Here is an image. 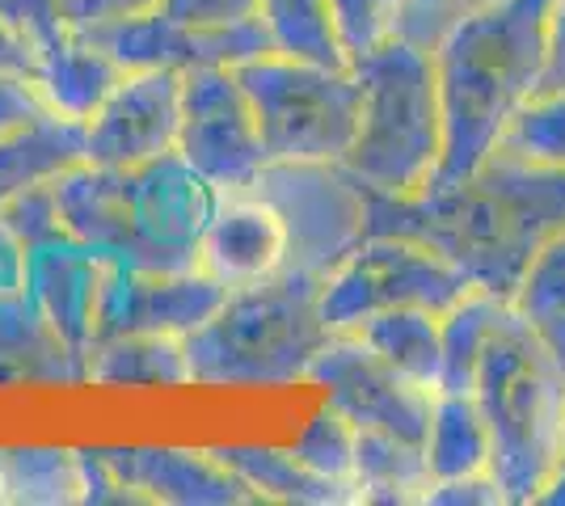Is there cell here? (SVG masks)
I'll use <instances>...</instances> for the list:
<instances>
[{"mask_svg":"<svg viewBox=\"0 0 565 506\" xmlns=\"http://www.w3.org/2000/svg\"><path fill=\"white\" fill-rule=\"evenodd\" d=\"M367 233H393L439 249L477 288L515 300L527 266L565 233V169L494 148L456 186L367 203Z\"/></svg>","mask_w":565,"mask_h":506,"instance_id":"6da1fadb","label":"cell"},{"mask_svg":"<svg viewBox=\"0 0 565 506\" xmlns=\"http://www.w3.org/2000/svg\"><path fill=\"white\" fill-rule=\"evenodd\" d=\"M553 0H486L435 43L444 97V165L430 186H456L498 148L502 127L541 89ZM426 186V191H430Z\"/></svg>","mask_w":565,"mask_h":506,"instance_id":"7a4b0ae2","label":"cell"},{"mask_svg":"<svg viewBox=\"0 0 565 506\" xmlns=\"http://www.w3.org/2000/svg\"><path fill=\"white\" fill-rule=\"evenodd\" d=\"M55 198L64 233L97 249L106 262L199 270V241L220 191L169 152L131 169L81 161L55 177Z\"/></svg>","mask_w":565,"mask_h":506,"instance_id":"3957f363","label":"cell"},{"mask_svg":"<svg viewBox=\"0 0 565 506\" xmlns=\"http://www.w3.org/2000/svg\"><path fill=\"white\" fill-rule=\"evenodd\" d=\"M472 397L490 427V477L507 503H536L565 460V367L515 304L481 351Z\"/></svg>","mask_w":565,"mask_h":506,"instance_id":"277c9868","label":"cell"},{"mask_svg":"<svg viewBox=\"0 0 565 506\" xmlns=\"http://www.w3.org/2000/svg\"><path fill=\"white\" fill-rule=\"evenodd\" d=\"M359 131L342 165L380 198L423 194L444 165V97L435 51L414 39L354 55Z\"/></svg>","mask_w":565,"mask_h":506,"instance_id":"5b68a950","label":"cell"},{"mask_svg":"<svg viewBox=\"0 0 565 506\" xmlns=\"http://www.w3.org/2000/svg\"><path fill=\"white\" fill-rule=\"evenodd\" d=\"M321 283L279 270L254 288L228 291L224 309L186 334L190 388H287L308 380L317 351L330 342L321 321Z\"/></svg>","mask_w":565,"mask_h":506,"instance_id":"8992f818","label":"cell"},{"mask_svg":"<svg viewBox=\"0 0 565 506\" xmlns=\"http://www.w3.org/2000/svg\"><path fill=\"white\" fill-rule=\"evenodd\" d=\"M270 161H347L359 131V80L351 68L308 64L279 51L241 64Z\"/></svg>","mask_w":565,"mask_h":506,"instance_id":"52a82bcc","label":"cell"},{"mask_svg":"<svg viewBox=\"0 0 565 506\" xmlns=\"http://www.w3.org/2000/svg\"><path fill=\"white\" fill-rule=\"evenodd\" d=\"M477 288L439 249L393 233H367L363 245L321 283V321L330 330H354L388 309L448 313Z\"/></svg>","mask_w":565,"mask_h":506,"instance_id":"ba28073f","label":"cell"},{"mask_svg":"<svg viewBox=\"0 0 565 506\" xmlns=\"http://www.w3.org/2000/svg\"><path fill=\"white\" fill-rule=\"evenodd\" d=\"M254 191L279 212L287 228V266L330 279L367 237L372 194L338 161H266Z\"/></svg>","mask_w":565,"mask_h":506,"instance_id":"9c48e42d","label":"cell"},{"mask_svg":"<svg viewBox=\"0 0 565 506\" xmlns=\"http://www.w3.org/2000/svg\"><path fill=\"white\" fill-rule=\"evenodd\" d=\"M178 157L215 191L254 186L266 169L258 115L236 68H199L182 76V136Z\"/></svg>","mask_w":565,"mask_h":506,"instance_id":"30bf717a","label":"cell"},{"mask_svg":"<svg viewBox=\"0 0 565 506\" xmlns=\"http://www.w3.org/2000/svg\"><path fill=\"white\" fill-rule=\"evenodd\" d=\"M308 385L326 388V401H333L359 431H384L409 443H426L439 397L435 388L414 385L388 367L354 330H333L308 367Z\"/></svg>","mask_w":565,"mask_h":506,"instance_id":"8fae6325","label":"cell"},{"mask_svg":"<svg viewBox=\"0 0 565 506\" xmlns=\"http://www.w3.org/2000/svg\"><path fill=\"white\" fill-rule=\"evenodd\" d=\"M102 51H110L122 73H143V68H173V73H199V68H241L275 51V39L262 18L241 25H220V30H194L166 18L161 9H148L136 18L102 22L94 30H76Z\"/></svg>","mask_w":565,"mask_h":506,"instance_id":"7c38bea8","label":"cell"},{"mask_svg":"<svg viewBox=\"0 0 565 506\" xmlns=\"http://www.w3.org/2000/svg\"><path fill=\"white\" fill-rule=\"evenodd\" d=\"M228 300L207 270H140L110 262L97 300V337L115 334H194Z\"/></svg>","mask_w":565,"mask_h":506,"instance_id":"4fadbf2b","label":"cell"},{"mask_svg":"<svg viewBox=\"0 0 565 506\" xmlns=\"http://www.w3.org/2000/svg\"><path fill=\"white\" fill-rule=\"evenodd\" d=\"M182 76L186 73H173V68H143V73L122 76L115 94L85 122V161L131 169L178 152Z\"/></svg>","mask_w":565,"mask_h":506,"instance_id":"5bb4252c","label":"cell"},{"mask_svg":"<svg viewBox=\"0 0 565 506\" xmlns=\"http://www.w3.org/2000/svg\"><path fill=\"white\" fill-rule=\"evenodd\" d=\"M287 266V228L254 186L220 191L199 241V270L228 291L275 279Z\"/></svg>","mask_w":565,"mask_h":506,"instance_id":"9a60e30c","label":"cell"},{"mask_svg":"<svg viewBox=\"0 0 565 506\" xmlns=\"http://www.w3.org/2000/svg\"><path fill=\"white\" fill-rule=\"evenodd\" d=\"M110 262L76 241L72 233L25 245V295L39 304V313L51 321V330L89 355L97 330V300L106 283Z\"/></svg>","mask_w":565,"mask_h":506,"instance_id":"2e32d148","label":"cell"},{"mask_svg":"<svg viewBox=\"0 0 565 506\" xmlns=\"http://www.w3.org/2000/svg\"><path fill=\"white\" fill-rule=\"evenodd\" d=\"M102 460L148 503L245 506L258 503L212 448H97Z\"/></svg>","mask_w":565,"mask_h":506,"instance_id":"e0dca14e","label":"cell"},{"mask_svg":"<svg viewBox=\"0 0 565 506\" xmlns=\"http://www.w3.org/2000/svg\"><path fill=\"white\" fill-rule=\"evenodd\" d=\"M122 76L127 73L110 51H102L68 25L34 43V80L60 119L89 122Z\"/></svg>","mask_w":565,"mask_h":506,"instance_id":"ac0fdd59","label":"cell"},{"mask_svg":"<svg viewBox=\"0 0 565 506\" xmlns=\"http://www.w3.org/2000/svg\"><path fill=\"white\" fill-rule=\"evenodd\" d=\"M81 388L85 385V355L51 330L30 295L0 300V388Z\"/></svg>","mask_w":565,"mask_h":506,"instance_id":"d6986e66","label":"cell"},{"mask_svg":"<svg viewBox=\"0 0 565 506\" xmlns=\"http://www.w3.org/2000/svg\"><path fill=\"white\" fill-rule=\"evenodd\" d=\"M215 456L233 469L258 503H291V506H359L351 485L326 482L308 469L291 448L270 443H220Z\"/></svg>","mask_w":565,"mask_h":506,"instance_id":"ffe728a7","label":"cell"},{"mask_svg":"<svg viewBox=\"0 0 565 506\" xmlns=\"http://www.w3.org/2000/svg\"><path fill=\"white\" fill-rule=\"evenodd\" d=\"M85 385L94 388H190L186 337L115 334L97 337L85 355Z\"/></svg>","mask_w":565,"mask_h":506,"instance_id":"44dd1931","label":"cell"},{"mask_svg":"<svg viewBox=\"0 0 565 506\" xmlns=\"http://www.w3.org/2000/svg\"><path fill=\"white\" fill-rule=\"evenodd\" d=\"M354 334L363 337L388 367H397L401 376L439 392V376H444V316L439 313L388 309V313L359 321Z\"/></svg>","mask_w":565,"mask_h":506,"instance_id":"7402d4cb","label":"cell"},{"mask_svg":"<svg viewBox=\"0 0 565 506\" xmlns=\"http://www.w3.org/2000/svg\"><path fill=\"white\" fill-rule=\"evenodd\" d=\"M430 485H435V477H430L423 443H409V439L384 431H359V448H354L359 503L414 506L426 503Z\"/></svg>","mask_w":565,"mask_h":506,"instance_id":"603a6c76","label":"cell"},{"mask_svg":"<svg viewBox=\"0 0 565 506\" xmlns=\"http://www.w3.org/2000/svg\"><path fill=\"white\" fill-rule=\"evenodd\" d=\"M81 161H85V122L60 119V115L0 140V207L13 194L51 182Z\"/></svg>","mask_w":565,"mask_h":506,"instance_id":"cb8c5ba5","label":"cell"},{"mask_svg":"<svg viewBox=\"0 0 565 506\" xmlns=\"http://www.w3.org/2000/svg\"><path fill=\"white\" fill-rule=\"evenodd\" d=\"M426 464L435 482L490 473V427L472 392H439L426 431Z\"/></svg>","mask_w":565,"mask_h":506,"instance_id":"d4e9b609","label":"cell"},{"mask_svg":"<svg viewBox=\"0 0 565 506\" xmlns=\"http://www.w3.org/2000/svg\"><path fill=\"white\" fill-rule=\"evenodd\" d=\"M4 503L13 506H72L85 503L81 448H0Z\"/></svg>","mask_w":565,"mask_h":506,"instance_id":"484cf974","label":"cell"},{"mask_svg":"<svg viewBox=\"0 0 565 506\" xmlns=\"http://www.w3.org/2000/svg\"><path fill=\"white\" fill-rule=\"evenodd\" d=\"M511 313V300H502L494 291L472 288L456 309L444 313V376L439 392H472L477 380V363L486 342L494 337L502 316Z\"/></svg>","mask_w":565,"mask_h":506,"instance_id":"4316f807","label":"cell"},{"mask_svg":"<svg viewBox=\"0 0 565 506\" xmlns=\"http://www.w3.org/2000/svg\"><path fill=\"white\" fill-rule=\"evenodd\" d=\"M262 22L275 39L279 55L351 68V55L338 43V30L330 18V0H262Z\"/></svg>","mask_w":565,"mask_h":506,"instance_id":"83f0119b","label":"cell"},{"mask_svg":"<svg viewBox=\"0 0 565 506\" xmlns=\"http://www.w3.org/2000/svg\"><path fill=\"white\" fill-rule=\"evenodd\" d=\"M511 304L565 367V233L536 254Z\"/></svg>","mask_w":565,"mask_h":506,"instance_id":"f1b7e54d","label":"cell"},{"mask_svg":"<svg viewBox=\"0 0 565 506\" xmlns=\"http://www.w3.org/2000/svg\"><path fill=\"white\" fill-rule=\"evenodd\" d=\"M498 148L536 165L565 169V89H541L527 97L502 127Z\"/></svg>","mask_w":565,"mask_h":506,"instance_id":"f546056e","label":"cell"},{"mask_svg":"<svg viewBox=\"0 0 565 506\" xmlns=\"http://www.w3.org/2000/svg\"><path fill=\"white\" fill-rule=\"evenodd\" d=\"M296 456L305 460L308 469L326 482L351 485L354 489V448H359V427L333 401H326L321 410L308 418L300 434L287 443ZM359 494V489H354Z\"/></svg>","mask_w":565,"mask_h":506,"instance_id":"4dcf8cb0","label":"cell"},{"mask_svg":"<svg viewBox=\"0 0 565 506\" xmlns=\"http://www.w3.org/2000/svg\"><path fill=\"white\" fill-rule=\"evenodd\" d=\"M409 0H330V18L347 55H367L401 39Z\"/></svg>","mask_w":565,"mask_h":506,"instance_id":"1f68e13d","label":"cell"},{"mask_svg":"<svg viewBox=\"0 0 565 506\" xmlns=\"http://www.w3.org/2000/svg\"><path fill=\"white\" fill-rule=\"evenodd\" d=\"M0 219H4L25 245L60 237V233H64V219H60L55 177H51V182H39V186H30V191H22V194H13V198L0 207Z\"/></svg>","mask_w":565,"mask_h":506,"instance_id":"d6a6232c","label":"cell"},{"mask_svg":"<svg viewBox=\"0 0 565 506\" xmlns=\"http://www.w3.org/2000/svg\"><path fill=\"white\" fill-rule=\"evenodd\" d=\"M51 115L55 110H51L47 94L39 89L34 76L0 73V140H9V136L25 131V127L51 119Z\"/></svg>","mask_w":565,"mask_h":506,"instance_id":"836d02e7","label":"cell"},{"mask_svg":"<svg viewBox=\"0 0 565 506\" xmlns=\"http://www.w3.org/2000/svg\"><path fill=\"white\" fill-rule=\"evenodd\" d=\"M166 18L194 30H220V25H241L262 18V0H161L157 4Z\"/></svg>","mask_w":565,"mask_h":506,"instance_id":"e575fe53","label":"cell"},{"mask_svg":"<svg viewBox=\"0 0 565 506\" xmlns=\"http://www.w3.org/2000/svg\"><path fill=\"white\" fill-rule=\"evenodd\" d=\"M81 477H85V503L94 506H143V498L102 460L97 448H81Z\"/></svg>","mask_w":565,"mask_h":506,"instance_id":"d590c367","label":"cell"},{"mask_svg":"<svg viewBox=\"0 0 565 506\" xmlns=\"http://www.w3.org/2000/svg\"><path fill=\"white\" fill-rule=\"evenodd\" d=\"M60 18L68 22V30H94L102 22H118V18H136L157 9L161 0H55Z\"/></svg>","mask_w":565,"mask_h":506,"instance_id":"8d00e7d4","label":"cell"},{"mask_svg":"<svg viewBox=\"0 0 565 506\" xmlns=\"http://www.w3.org/2000/svg\"><path fill=\"white\" fill-rule=\"evenodd\" d=\"M502 506L507 494L498 489V482L490 473L477 477H451V482H435L426 489V506Z\"/></svg>","mask_w":565,"mask_h":506,"instance_id":"74e56055","label":"cell"},{"mask_svg":"<svg viewBox=\"0 0 565 506\" xmlns=\"http://www.w3.org/2000/svg\"><path fill=\"white\" fill-rule=\"evenodd\" d=\"M25 291V241L0 219V300Z\"/></svg>","mask_w":565,"mask_h":506,"instance_id":"f35d334b","label":"cell"},{"mask_svg":"<svg viewBox=\"0 0 565 506\" xmlns=\"http://www.w3.org/2000/svg\"><path fill=\"white\" fill-rule=\"evenodd\" d=\"M0 73L34 76V43L25 39L22 25L4 13H0Z\"/></svg>","mask_w":565,"mask_h":506,"instance_id":"ab89813d","label":"cell"},{"mask_svg":"<svg viewBox=\"0 0 565 506\" xmlns=\"http://www.w3.org/2000/svg\"><path fill=\"white\" fill-rule=\"evenodd\" d=\"M541 89H565V0H553V18H548V64H544Z\"/></svg>","mask_w":565,"mask_h":506,"instance_id":"60d3db41","label":"cell"},{"mask_svg":"<svg viewBox=\"0 0 565 506\" xmlns=\"http://www.w3.org/2000/svg\"><path fill=\"white\" fill-rule=\"evenodd\" d=\"M541 506H565V460L557 464V473L548 477V485L541 489V498H536Z\"/></svg>","mask_w":565,"mask_h":506,"instance_id":"b9f144b4","label":"cell"},{"mask_svg":"<svg viewBox=\"0 0 565 506\" xmlns=\"http://www.w3.org/2000/svg\"><path fill=\"white\" fill-rule=\"evenodd\" d=\"M13 4H18V0H0V13L9 18V13H13Z\"/></svg>","mask_w":565,"mask_h":506,"instance_id":"7bdbcfd3","label":"cell"},{"mask_svg":"<svg viewBox=\"0 0 565 506\" xmlns=\"http://www.w3.org/2000/svg\"><path fill=\"white\" fill-rule=\"evenodd\" d=\"M0 506H4V473H0Z\"/></svg>","mask_w":565,"mask_h":506,"instance_id":"ee69618b","label":"cell"},{"mask_svg":"<svg viewBox=\"0 0 565 506\" xmlns=\"http://www.w3.org/2000/svg\"><path fill=\"white\" fill-rule=\"evenodd\" d=\"M409 4H418V0H409Z\"/></svg>","mask_w":565,"mask_h":506,"instance_id":"f6af8a7d","label":"cell"}]
</instances>
